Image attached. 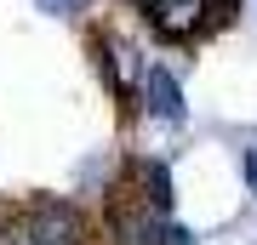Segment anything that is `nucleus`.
Instances as JSON below:
<instances>
[{
  "label": "nucleus",
  "mask_w": 257,
  "mask_h": 245,
  "mask_svg": "<svg viewBox=\"0 0 257 245\" xmlns=\"http://www.w3.org/2000/svg\"><path fill=\"white\" fill-rule=\"evenodd\" d=\"M80 234L86 228L74 217V205H57V200H40L23 222V239H35V245H80Z\"/></svg>",
  "instance_id": "f257e3e1"
},
{
  "label": "nucleus",
  "mask_w": 257,
  "mask_h": 245,
  "mask_svg": "<svg viewBox=\"0 0 257 245\" xmlns=\"http://www.w3.org/2000/svg\"><path fill=\"white\" fill-rule=\"evenodd\" d=\"M143 103H149V114L166 120V126H177L183 120V86H177V74L172 69H143Z\"/></svg>",
  "instance_id": "f03ea898"
},
{
  "label": "nucleus",
  "mask_w": 257,
  "mask_h": 245,
  "mask_svg": "<svg viewBox=\"0 0 257 245\" xmlns=\"http://www.w3.org/2000/svg\"><path fill=\"white\" fill-rule=\"evenodd\" d=\"M200 18H206V0H155V6H149V23H155V35H166V40L194 35Z\"/></svg>",
  "instance_id": "7ed1b4c3"
},
{
  "label": "nucleus",
  "mask_w": 257,
  "mask_h": 245,
  "mask_svg": "<svg viewBox=\"0 0 257 245\" xmlns=\"http://www.w3.org/2000/svg\"><path fill=\"white\" fill-rule=\"evenodd\" d=\"M97 69L109 74V86H138L143 80V63H138V52H132V46H97Z\"/></svg>",
  "instance_id": "20e7f679"
},
{
  "label": "nucleus",
  "mask_w": 257,
  "mask_h": 245,
  "mask_svg": "<svg viewBox=\"0 0 257 245\" xmlns=\"http://www.w3.org/2000/svg\"><path fill=\"white\" fill-rule=\"evenodd\" d=\"M40 12H52V18H74V12H86V0H35Z\"/></svg>",
  "instance_id": "39448f33"
},
{
  "label": "nucleus",
  "mask_w": 257,
  "mask_h": 245,
  "mask_svg": "<svg viewBox=\"0 0 257 245\" xmlns=\"http://www.w3.org/2000/svg\"><path fill=\"white\" fill-rule=\"evenodd\" d=\"M160 245H194V234L177 228V222H166V228H160Z\"/></svg>",
  "instance_id": "423d86ee"
},
{
  "label": "nucleus",
  "mask_w": 257,
  "mask_h": 245,
  "mask_svg": "<svg viewBox=\"0 0 257 245\" xmlns=\"http://www.w3.org/2000/svg\"><path fill=\"white\" fill-rule=\"evenodd\" d=\"M246 182H251V194H257V148L246 154Z\"/></svg>",
  "instance_id": "0eeeda50"
}]
</instances>
